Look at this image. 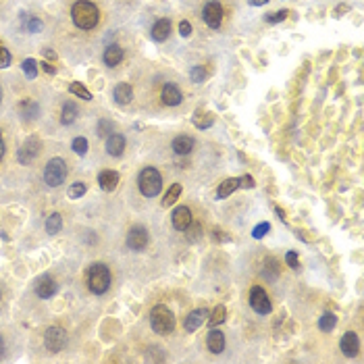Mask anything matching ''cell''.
Here are the masks:
<instances>
[{
    "label": "cell",
    "instance_id": "cell-1",
    "mask_svg": "<svg viewBox=\"0 0 364 364\" xmlns=\"http://www.w3.org/2000/svg\"><path fill=\"white\" fill-rule=\"evenodd\" d=\"M71 17L80 30H94L98 25L100 13H98V7L90 3V0H77L71 9Z\"/></svg>",
    "mask_w": 364,
    "mask_h": 364
},
{
    "label": "cell",
    "instance_id": "cell-2",
    "mask_svg": "<svg viewBox=\"0 0 364 364\" xmlns=\"http://www.w3.org/2000/svg\"><path fill=\"white\" fill-rule=\"evenodd\" d=\"M88 288L92 294L100 296L104 294L109 288H111V271L107 265L102 263H94L90 269H88Z\"/></svg>",
    "mask_w": 364,
    "mask_h": 364
},
{
    "label": "cell",
    "instance_id": "cell-3",
    "mask_svg": "<svg viewBox=\"0 0 364 364\" xmlns=\"http://www.w3.org/2000/svg\"><path fill=\"white\" fill-rule=\"evenodd\" d=\"M150 325H152L154 333L169 335L175 329V317H173V312L167 306L159 304V306H154L152 312H150Z\"/></svg>",
    "mask_w": 364,
    "mask_h": 364
},
{
    "label": "cell",
    "instance_id": "cell-4",
    "mask_svg": "<svg viewBox=\"0 0 364 364\" xmlns=\"http://www.w3.org/2000/svg\"><path fill=\"white\" fill-rule=\"evenodd\" d=\"M138 186L146 198H154V196H159V192L163 188V177L154 167H146L138 177Z\"/></svg>",
    "mask_w": 364,
    "mask_h": 364
},
{
    "label": "cell",
    "instance_id": "cell-5",
    "mask_svg": "<svg viewBox=\"0 0 364 364\" xmlns=\"http://www.w3.org/2000/svg\"><path fill=\"white\" fill-rule=\"evenodd\" d=\"M67 177V165L63 159H52L48 161L46 169H44V181L50 188H59Z\"/></svg>",
    "mask_w": 364,
    "mask_h": 364
},
{
    "label": "cell",
    "instance_id": "cell-6",
    "mask_svg": "<svg viewBox=\"0 0 364 364\" xmlns=\"http://www.w3.org/2000/svg\"><path fill=\"white\" fill-rule=\"evenodd\" d=\"M40 140L38 138H30V140H25V144L17 150V161L21 165H32L36 159H38V154H40Z\"/></svg>",
    "mask_w": 364,
    "mask_h": 364
},
{
    "label": "cell",
    "instance_id": "cell-7",
    "mask_svg": "<svg viewBox=\"0 0 364 364\" xmlns=\"http://www.w3.org/2000/svg\"><path fill=\"white\" fill-rule=\"evenodd\" d=\"M44 344H46V348H48L50 352L59 354V352L67 346V333H65L61 327H50V329L46 331V335H44Z\"/></svg>",
    "mask_w": 364,
    "mask_h": 364
},
{
    "label": "cell",
    "instance_id": "cell-8",
    "mask_svg": "<svg viewBox=\"0 0 364 364\" xmlns=\"http://www.w3.org/2000/svg\"><path fill=\"white\" fill-rule=\"evenodd\" d=\"M250 306L258 312V315H269L271 312V300H269V296H267V292L263 290V288H252V292H250Z\"/></svg>",
    "mask_w": 364,
    "mask_h": 364
},
{
    "label": "cell",
    "instance_id": "cell-9",
    "mask_svg": "<svg viewBox=\"0 0 364 364\" xmlns=\"http://www.w3.org/2000/svg\"><path fill=\"white\" fill-rule=\"evenodd\" d=\"M202 19H204V23L208 25V28H213V30L221 28V23H223V7L217 3V0L208 3L204 7V11H202Z\"/></svg>",
    "mask_w": 364,
    "mask_h": 364
},
{
    "label": "cell",
    "instance_id": "cell-10",
    "mask_svg": "<svg viewBox=\"0 0 364 364\" xmlns=\"http://www.w3.org/2000/svg\"><path fill=\"white\" fill-rule=\"evenodd\" d=\"M148 240H150L148 231L144 227H134V229H129V233H127V246L132 250H136V252L144 250L148 246Z\"/></svg>",
    "mask_w": 364,
    "mask_h": 364
},
{
    "label": "cell",
    "instance_id": "cell-11",
    "mask_svg": "<svg viewBox=\"0 0 364 364\" xmlns=\"http://www.w3.org/2000/svg\"><path fill=\"white\" fill-rule=\"evenodd\" d=\"M206 321H208V310H206V308H198V310H194V312H190V315H188L184 327H186L188 333H194V331H198Z\"/></svg>",
    "mask_w": 364,
    "mask_h": 364
},
{
    "label": "cell",
    "instance_id": "cell-12",
    "mask_svg": "<svg viewBox=\"0 0 364 364\" xmlns=\"http://www.w3.org/2000/svg\"><path fill=\"white\" fill-rule=\"evenodd\" d=\"M192 223V211L188 206H177L173 211V227L177 231H186Z\"/></svg>",
    "mask_w": 364,
    "mask_h": 364
},
{
    "label": "cell",
    "instance_id": "cell-13",
    "mask_svg": "<svg viewBox=\"0 0 364 364\" xmlns=\"http://www.w3.org/2000/svg\"><path fill=\"white\" fill-rule=\"evenodd\" d=\"M358 348H360V342H358V335L348 331L344 337H342V342H340V350L346 354V356H356L358 354Z\"/></svg>",
    "mask_w": 364,
    "mask_h": 364
},
{
    "label": "cell",
    "instance_id": "cell-14",
    "mask_svg": "<svg viewBox=\"0 0 364 364\" xmlns=\"http://www.w3.org/2000/svg\"><path fill=\"white\" fill-rule=\"evenodd\" d=\"M57 290H59V285L55 283V279H52V277H42L38 281V285H36V294L40 298H44V300L52 298V296L57 294Z\"/></svg>",
    "mask_w": 364,
    "mask_h": 364
},
{
    "label": "cell",
    "instance_id": "cell-15",
    "mask_svg": "<svg viewBox=\"0 0 364 364\" xmlns=\"http://www.w3.org/2000/svg\"><path fill=\"white\" fill-rule=\"evenodd\" d=\"M206 346L213 354H221L225 350V335L219 329L213 327L211 333H208V337H206Z\"/></svg>",
    "mask_w": 364,
    "mask_h": 364
},
{
    "label": "cell",
    "instance_id": "cell-16",
    "mask_svg": "<svg viewBox=\"0 0 364 364\" xmlns=\"http://www.w3.org/2000/svg\"><path fill=\"white\" fill-rule=\"evenodd\" d=\"M17 111H19V115H21L25 121H32V119H36V117H38L40 107H38V102H34L32 98H25V100H21V102H19Z\"/></svg>",
    "mask_w": 364,
    "mask_h": 364
},
{
    "label": "cell",
    "instance_id": "cell-17",
    "mask_svg": "<svg viewBox=\"0 0 364 364\" xmlns=\"http://www.w3.org/2000/svg\"><path fill=\"white\" fill-rule=\"evenodd\" d=\"M98 186H100L104 192L117 190V186H119V173H117V171H102V173L98 175Z\"/></svg>",
    "mask_w": 364,
    "mask_h": 364
},
{
    "label": "cell",
    "instance_id": "cell-18",
    "mask_svg": "<svg viewBox=\"0 0 364 364\" xmlns=\"http://www.w3.org/2000/svg\"><path fill=\"white\" fill-rule=\"evenodd\" d=\"M161 98L167 107H177L181 102V90L175 86V84H165L163 92H161Z\"/></svg>",
    "mask_w": 364,
    "mask_h": 364
},
{
    "label": "cell",
    "instance_id": "cell-19",
    "mask_svg": "<svg viewBox=\"0 0 364 364\" xmlns=\"http://www.w3.org/2000/svg\"><path fill=\"white\" fill-rule=\"evenodd\" d=\"M171 34V21L169 19H159L154 23V28H152V40L156 42H165Z\"/></svg>",
    "mask_w": 364,
    "mask_h": 364
},
{
    "label": "cell",
    "instance_id": "cell-20",
    "mask_svg": "<svg viewBox=\"0 0 364 364\" xmlns=\"http://www.w3.org/2000/svg\"><path fill=\"white\" fill-rule=\"evenodd\" d=\"M125 150V138L121 134H111L107 140V152L111 156H121Z\"/></svg>",
    "mask_w": 364,
    "mask_h": 364
},
{
    "label": "cell",
    "instance_id": "cell-21",
    "mask_svg": "<svg viewBox=\"0 0 364 364\" xmlns=\"http://www.w3.org/2000/svg\"><path fill=\"white\" fill-rule=\"evenodd\" d=\"M104 63H107L109 67H117L121 61H123V48L121 46H117V44H113V46H109L107 50H104Z\"/></svg>",
    "mask_w": 364,
    "mask_h": 364
},
{
    "label": "cell",
    "instance_id": "cell-22",
    "mask_svg": "<svg viewBox=\"0 0 364 364\" xmlns=\"http://www.w3.org/2000/svg\"><path fill=\"white\" fill-rule=\"evenodd\" d=\"M173 150L175 154H190L194 150V140L190 136H179L173 140Z\"/></svg>",
    "mask_w": 364,
    "mask_h": 364
},
{
    "label": "cell",
    "instance_id": "cell-23",
    "mask_svg": "<svg viewBox=\"0 0 364 364\" xmlns=\"http://www.w3.org/2000/svg\"><path fill=\"white\" fill-rule=\"evenodd\" d=\"M240 188V184H238V179L236 177H229V179H225L223 184L219 186V190H217V198L219 200H223V198H227V196H231L233 192H236Z\"/></svg>",
    "mask_w": 364,
    "mask_h": 364
},
{
    "label": "cell",
    "instance_id": "cell-24",
    "mask_svg": "<svg viewBox=\"0 0 364 364\" xmlns=\"http://www.w3.org/2000/svg\"><path fill=\"white\" fill-rule=\"evenodd\" d=\"M132 98H134V90H132V86H129V84H119L115 88V100L119 104H129V102H132Z\"/></svg>",
    "mask_w": 364,
    "mask_h": 364
},
{
    "label": "cell",
    "instance_id": "cell-25",
    "mask_svg": "<svg viewBox=\"0 0 364 364\" xmlns=\"http://www.w3.org/2000/svg\"><path fill=\"white\" fill-rule=\"evenodd\" d=\"M77 115H80V111H77V107H75L73 102L63 104V113H61V121H63V125H71V123L77 119Z\"/></svg>",
    "mask_w": 364,
    "mask_h": 364
},
{
    "label": "cell",
    "instance_id": "cell-26",
    "mask_svg": "<svg viewBox=\"0 0 364 364\" xmlns=\"http://www.w3.org/2000/svg\"><path fill=\"white\" fill-rule=\"evenodd\" d=\"M263 277H267V281H275V279L279 277V263H277L275 258H267Z\"/></svg>",
    "mask_w": 364,
    "mask_h": 364
},
{
    "label": "cell",
    "instance_id": "cell-27",
    "mask_svg": "<svg viewBox=\"0 0 364 364\" xmlns=\"http://www.w3.org/2000/svg\"><path fill=\"white\" fill-rule=\"evenodd\" d=\"M61 227H63V217L59 215V213H52L48 219H46V231L50 233H59L61 231Z\"/></svg>",
    "mask_w": 364,
    "mask_h": 364
},
{
    "label": "cell",
    "instance_id": "cell-28",
    "mask_svg": "<svg viewBox=\"0 0 364 364\" xmlns=\"http://www.w3.org/2000/svg\"><path fill=\"white\" fill-rule=\"evenodd\" d=\"M179 194H181V186L179 184H173L171 186V190L165 194V200H163V206L165 208H169V206H173L175 202H177V198H179Z\"/></svg>",
    "mask_w": 364,
    "mask_h": 364
},
{
    "label": "cell",
    "instance_id": "cell-29",
    "mask_svg": "<svg viewBox=\"0 0 364 364\" xmlns=\"http://www.w3.org/2000/svg\"><path fill=\"white\" fill-rule=\"evenodd\" d=\"M225 317H227L225 306H217V308L213 310V315L208 317V325H211V327H217V325H221V323L225 321Z\"/></svg>",
    "mask_w": 364,
    "mask_h": 364
},
{
    "label": "cell",
    "instance_id": "cell-30",
    "mask_svg": "<svg viewBox=\"0 0 364 364\" xmlns=\"http://www.w3.org/2000/svg\"><path fill=\"white\" fill-rule=\"evenodd\" d=\"M337 325V317L335 315H331V312H327V315H323L321 319H319V329L321 331H333V327Z\"/></svg>",
    "mask_w": 364,
    "mask_h": 364
},
{
    "label": "cell",
    "instance_id": "cell-31",
    "mask_svg": "<svg viewBox=\"0 0 364 364\" xmlns=\"http://www.w3.org/2000/svg\"><path fill=\"white\" fill-rule=\"evenodd\" d=\"M21 69H23V73H25V77H28V80H36V75H38V63H36L34 59H25L23 65H21Z\"/></svg>",
    "mask_w": 364,
    "mask_h": 364
},
{
    "label": "cell",
    "instance_id": "cell-32",
    "mask_svg": "<svg viewBox=\"0 0 364 364\" xmlns=\"http://www.w3.org/2000/svg\"><path fill=\"white\" fill-rule=\"evenodd\" d=\"M69 92H71V94H75L77 98H82V100H88V102L92 100V94H90V92H88V90H86L80 82H73V84L69 86Z\"/></svg>",
    "mask_w": 364,
    "mask_h": 364
},
{
    "label": "cell",
    "instance_id": "cell-33",
    "mask_svg": "<svg viewBox=\"0 0 364 364\" xmlns=\"http://www.w3.org/2000/svg\"><path fill=\"white\" fill-rule=\"evenodd\" d=\"M215 123V117L211 115V113H206V115H202L200 117V113H196V117H194V125L198 127V129H208Z\"/></svg>",
    "mask_w": 364,
    "mask_h": 364
},
{
    "label": "cell",
    "instance_id": "cell-34",
    "mask_svg": "<svg viewBox=\"0 0 364 364\" xmlns=\"http://www.w3.org/2000/svg\"><path fill=\"white\" fill-rule=\"evenodd\" d=\"M111 134H115V125H113L111 121H107V119H102V121L98 123V136H100V138H107V136H111Z\"/></svg>",
    "mask_w": 364,
    "mask_h": 364
},
{
    "label": "cell",
    "instance_id": "cell-35",
    "mask_svg": "<svg viewBox=\"0 0 364 364\" xmlns=\"http://www.w3.org/2000/svg\"><path fill=\"white\" fill-rule=\"evenodd\" d=\"M86 194V184H82V181H77V184H73L69 188V198L71 200H77V198H82Z\"/></svg>",
    "mask_w": 364,
    "mask_h": 364
},
{
    "label": "cell",
    "instance_id": "cell-36",
    "mask_svg": "<svg viewBox=\"0 0 364 364\" xmlns=\"http://www.w3.org/2000/svg\"><path fill=\"white\" fill-rule=\"evenodd\" d=\"M71 148L75 150V154L84 156V154L88 152V140H86V138H75L73 144H71Z\"/></svg>",
    "mask_w": 364,
    "mask_h": 364
},
{
    "label": "cell",
    "instance_id": "cell-37",
    "mask_svg": "<svg viewBox=\"0 0 364 364\" xmlns=\"http://www.w3.org/2000/svg\"><path fill=\"white\" fill-rule=\"evenodd\" d=\"M190 77H192V82H194V84H200V82H204V80H206V67H202V65H196V67L192 69Z\"/></svg>",
    "mask_w": 364,
    "mask_h": 364
},
{
    "label": "cell",
    "instance_id": "cell-38",
    "mask_svg": "<svg viewBox=\"0 0 364 364\" xmlns=\"http://www.w3.org/2000/svg\"><path fill=\"white\" fill-rule=\"evenodd\" d=\"M186 231H188V240H190V242H198L200 236H202V227H200V223H190V227H188Z\"/></svg>",
    "mask_w": 364,
    "mask_h": 364
},
{
    "label": "cell",
    "instance_id": "cell-39",
    "mask_svg": "<svg viewBox=\"0 0 364 364\" xmlns=\"http://www.w3.org/2000/svg\"><path fill=\"white\" fill-rule=\"evenodd\" d=\"M269 231H271V225H269V223H260V225H256V227L252 229V238H254V240H260V238H265Z\"/></svg>",
    "mask_w": 364,
    "mask_h": 364
},
{
    "label": "cell",
    "instance_id": "cell-40",
    "mask_svg": "<svg viewBox=\"0 0 364 364\" xmlns=\"http://www.w3.org/2000/svg\"><path fill=\"white\" fill-rule=\"evenodd\" d=\"M290 15V11H277V13H271V15H267L265 19H267V23H279V21H283L285 17Z\"/></svg>",
    "mask_w": 364,
    "mask_h": 364
},
{
    "label": "cell",
    "instance_id": "cell-41",
    "mask_svg": "<svg viewBox=\"0 0 364 364\" xmlns=\"http://www.w3.org/2000/svg\"><path fill=\"white\" fill-rule=\"evenodd\" d=\"M11 65V55H9V50L0 46V69H7Z\"/></svg>",
    "mask_w": 364,
    "mask_h": 364
},
{
    "label": "cell",
    "instance_id": "cell-42",
    "mask_svg": "<svg viewBox=\"0 0 364 364\" xmlns=\"http://www.w3.org/2000/svg\"><path fill=\"white\" fill-rule=\"evenodd\" d=\"M285 263H288V267L290 269H298L300 267V263H298V254L296 252H288V254H285Z\"/></svg>",
    "mask_w": 364,
    "mask_h": 364
},
{
    "label": "cell",
    "instance_id": "cell-43",
    "mask_svg": "<svg viewBox=\"0 0 364 364\" xmlns=\"http://www.w3.org/2000/svg\"><path fill=\"white\" fill-rule=\"evenodd\" d=\"M179 34H181V38H190V36H192V25H190V21H181V23H179Z\"/></svg>",
    "mask_w": 364,
    "mask_h": 364
},
{
    "label": "cell",
    "instance_id": "cell-44",
    "mask_svg": "<svg viewBox=\"0 0 364 364\" xmlns=\"http://www.w3.org/2000/svg\"><path fill=\"white\" fill-rule=\"evenodd\" d=\"M238 184H240V188H244V190H252V188H254V179H252L250 175H244V177L238 179Z\"/></svg>",
    "mask_w": 364,
    "mask_h": 364
},
{
    "label": "cell",
    "instance_id": "cell-45",
    "mask_svg": "<svg viewBox=\"0 0 364 364\" xmlns=\"http://www.w3.org/2000/svg\"><path fill=\"white\" fill-rule=\"evenodd\" d=\"M28 30H30V32H34V34H36V32H40V30H42V21H40V19H36V17H32V19H30V23H28Z\"/></svg>",
    "mask_w": 364,
    "mask_h": 364
},
{
    "label": "cell",
    "instance_id": "cell-46",
    "mask_svg": "<svg viewBox=\"0 0 364 364\" xmlns=\"http://www.w3.org/2000/svg\"><path fill=\"white\" fill-rule=\"evenodd\" d=\"M44 57L50 59V61H57V52L52 50V48H44Z\"/></svg>",
    "mask_w": 364,
    "mask_h": 364
},
{
    "label": "cell",
    "instance_id": "cell-47",
    "mask_svg": "<svg viewBox=\"0 0 364 364\" xmlns=\"http://www.w3.org/2000/svg\"><path fill=\"white\" fill-rule=\"evenodd\" d=\"M38 67H42V69H44L46 73H50V75H52V73H57V69H55V67H52V65H50L48 61H46V63H42V65H38Z\"/></svg>",
    "mask_w": 364,
    "mask_h": 364
},
{
    "label": "cell",
    "instance_id": "cell-48",
    "mask_svg": "<svg viewBox=\"0 0 364 364\" xmlns=\"http://www.w3.org/2000/svg\"><path fill=\"white\" fill-rule=\"evenodd\" d=\"M250 5H254V7H263V5H267L269 0H248Z\"/></svg>",
    "mask_w": 364,
    "mask_h": 364
},
{
    "label": "cell",
    "instance_id": "cell-49",
    "mask_svg": "<svg viewBox=\"0 0 364 364\" xmlns=\"http://www.w3.org/2000/svg\"><path fill=\"white\" fill-rule=\"evenodd\" d=\"M3 356H5V340L0 337V358H3Z\"/></svg>",
    "mask_w": 364,
    "mask_h": 364
},
{
    "label": "cell",
    "instance_id": "cell-50",
    "mask_svg": "<svg viewBox=\"0 0 364 364\" xmlns=\"http://www.w3.org/2000/svg\"><path fill=\"white\" fill-rule=\"evenodd\" d=\"M5 156V142H3V138H0V159Z\"/></svg>",
    "mask_w": 364,
    "mask_h": 364
},
{
    "label": "cell",
    "instance_id": "cell-51",
    "mask_svg": "<svg viewBox=\"0 0 364 364\" xmlns=\"http://www.w3.org/2000/svg\"><path fill=\"white\" fill-rule=\"evenodd\" d=\"M348 11V7H340V9H337V13L335 15H342V13H346Z\"/></svg>",
    "mask_w": 364,
    "mask_h": 364
},
{
    "label": "cell",
    "instance_id": "cell-52",
    "mask_svg": "<svg viewBox=\"0 0 364 364\" xmlns=\"http://www.w3.org/2000/svg\"><path fill=\"white\" fill-rule=\"evenodd\" d=\"M0 98H3V96H0Z\"/></svg>",
    "mask_w": 364,
    "mask_h": 364
}]
</instances>
